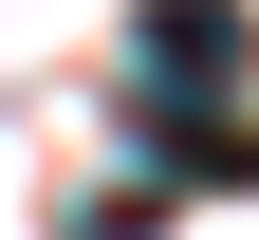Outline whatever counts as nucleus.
Here are the masks:
<instances>
[{
    "instance_id": "1",
    "label": "nucleus",
    "mask_w": 259,
    "mask_h": 240,
    "mask_svg": "<svg viewBox=\"0 0 259 240\" xmlns=\"http://www.w3.org/2000/svg\"><path fill=\"white\" fill-rule=\"evenodd\" d=\"M130 74L167 92V111H204V92L259 74V19H241V0H148V19H130Z\"/></svg>"
}]
</instances>
